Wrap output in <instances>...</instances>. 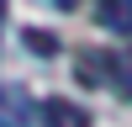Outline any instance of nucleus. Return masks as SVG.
Returning a JSON list of instances; mask_svg holds the SVG:
<instances>
[{
    "instance_id": "nucleus-1",
    "label": "nucleus",
    "mask_w": 132,
    "mask_h": 127,
    "mask_svg": "<svg viewBox=\"0 0 132 127\" xmlns=\"http://www.w3.org/2000/svg\"><path fill=\"white\" fill-rule=\"evenodd\" d=\"M37 122L42 127H90V111L63 101V95H48V101H37Z\"/></svg>"
},
{
    "instance_id": "nucleus-2",
    "label": "nucleus",
    "mask_w": 132,
    "mask_h": 127,
    "mask_svg": "<svg viewBox=\"0 0 132 127\" xmlns=\"http://www.w3.org/2000/svg\"><path fill=\"white\" fill-rule=\"evenodd\" d=\"M95 21L116 37H132V0H95Z\"/></svg>"
},
{
    "instance_id": "nucleus-3",
    "label": "nucleus",
    "mask_w": 132,
    "mask_h": 127,
    "mask_svg": "<svg viewBox=\"0 0 132 127\" xmlns=\"http://www.w3.org/2000/svg\"><path fill=\"white\" fill-rule=\"evenodd\" d=\"M74 80H79V85H111V53L85 48L79 64H74Z\"/></svg>"
},
{
    "instance_id": "nucleus-4",
    "label": "nucleus",
    "mask_w": 132,
    "mask_h": 127,
    "mask_svg": "<svg viewBox=\"0 0 132 127\" xmlns=\"http://www.w3.org/2000/svg\"><path fill=\"white\" fill-rule=\"evenodd\" d=\"M0 127H32V101L21 90H0Z\"/></svg>"
},
{
    "instance_id": "nucleus-5",
    "label": "nucleus",
    "mask_w": 132,
    "mask_h": 127,
    "mask_svg": "<svg viewBox=\"0 0 132 127\" xmlns=\"http://www.w3.org/2000/svg\"><path fill=\"white\" fill-rule=\"evenodd\" d=\"M111 85L132 101V53H111Z\"/></svg>"
},
{
    "instance_id": "nucleus-6",
    "label": "nucleus",
    "mask_w": 132,
    "mask_h": 127,
    "mask_svg": "<svg viewBox=\"0 0 132 127\" xmlns=\"http://www.w3.org/2000/svg\"><path fill=\"white\" fill-rule=\"evenodd\" d=\"M27 48L32 53H58V37L53 32H27Z\"/></svg>"
},
{
    "instance_id": "nucleus-7",
    "label": "nucleus",
    "mask_w": 132,
    "mask_h": 127,
    "mask_svg": "<svg viewBox=\"0 0 132 127\" xmlns=\"http://www.w3.org/2000/svg\"><path fill=\"white\" fill-rule=\"evenodd\" d=\"M53 5H58V11H74V5H79V0H53Z\"/></svg>"
},
{
    "instance_id": "nucleus-8",
    "label": "nucleus",
    "mask_w": 132,
    "mask_h": 127,
    "mask_svg": "<svg viewBox=\"0 0 132 127\" xmlns=\"http://www.w3.org/2000/svg\"><path fill=\"white\" fill-rule=\"evenodd\" d=\"M0 27H5V0H0Z\"/></svg>"
}]
</instances>
